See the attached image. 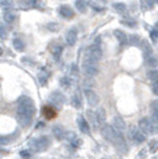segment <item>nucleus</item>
Listing matches in <instances>:
<instances>
[{
    "label": "nucleus",
    "instance_id": "obj_1",
    "mask_svg": "<svg viewBox=\"0 0 158 159\" xmlns=\"http://www.w3.org/2000/svg\"><path fill=\"white\" fill-rule=\"evenodd\" d=\"M35 103L29 96H20L18 99V108H17V120L21 127H27L33 119L35 115Z\"/></svg>",
    "mask_w": 158,
    "mask_h": 159
},
{
    "label": "nucleus",
    "instance_id": "obj_2",
    "mask_svg": "<svg viewBox=\"0 0 158 159\" xmlns=\"http://www.w3.org/2000/svg\"><path fill=\"white\" fill-rule=\"evenodd\" d=\"M101 57H102V50H101L100 45H98V44H93V45H91V47L87 49L85 62L96 63L98 61L101 60Z\"/></svg>",
    "mask_w": 158,
    "mask_h": 159
},
{
    "label": "nucleus",
    "instance_id": "obj_3",
    "mask_svg": "<svg viewBox=\"0 0 158 159\" xmlns=\"http://www.w3.org/2000/svg\"><path fill=\"white\" fill-rule=\"evenodd\" d=\"M139 128H140V132L146 133V134H152L155 132V125L149 118H143L139 120Z\"/></svg>",
    "mask_w": 158,
    "mask_h": 159
},
{
    "label": "nucleus",
    "instance_id": "obj_4",
    "mask_svg": "<svg viewBox=\"0 0 158 159\" xmlns=\"http://www.w3.org/2000/svg\"><path fill=\"white\" fill-rule=\"evenodd\" d=\"M50 146V139L45 137V135H43V137H40L38 139L35 140V143H33V147H35V150L36 151H38V152H43V151H45L46 148Z\"/></svg>",
    "mask_w": 158,
    "mask_h": 159
},
{
    "label": "nucleus",
    "instance_id": "obj_5",
    "mask_svg": "<svg viewBox=\"0 0 158 159\" xmlns=\"http://www.w3.org/2000/svg\"><path fill=\"white\" fill-rule=\"evenodd\" d=\"M85 95H86V99L88 105L92 107H95L99 105L100 99H99V95L95 93L93 89H86L85 90Z\"/></svg>",
    "mask_w": 158,
    "mask_h": 159
},
{
    "label": "nucleus",
    "instance_id": "obj_6",
    "mask_svg": "<svg viewBox=\"0 0 158 159\" xmlns=\"http://www.w3.org/2000/svg\"><path fill=\"white\" fill-rule=\"evenodd\" d=\"M83 73L89 77H94L99 74V68L96 63H89V62H83Z\"/></svg>",
    "mask_w": 158,
    "mask_h": 159
},
{
    "label": "nucleus",
    "instance_id": "obj_7",
    "mask_svg": "<svg viewBox=\"0 0 158 159\" xmlns=\"http://www.w3.org/2000/svg\"><path fill=\"white\" fill-rule=\"evenodd\" d=\"M101 133L104 135V138L106 140H109V141H115V132H114V128L111 125H104L101 128Z\"/></svg>",
    "mask_w": 158,
    "mask_h": 159
},
{
    "label": "nucleus",
    "instance_id": "obj_8",
    "mask_svg": "<svg viewBox=\"0 0 158 159\" xmlns=\"http://www.w3.org/2000/svg\"><path fill=\"white\" fill-rule=\"evenodd\" d=\"M130 135H131L132 140H133L136 144H142V143H144L145 141L144 133H142L134 126H132L131 128H130Z\"/></svg>",
    "mask_w": 158,
    "mask_h": 159
},
{
    "label": "nucleus",
    "instance_id": "obj_9",
    "mask_svg": "<svg viewBox=\"0 0 158 159\" xmlns=\"http://www.w3.org/2000/svg\"><path fill=\"white\" fill-rule=\"evenodd\" d=\"M49 100H50L51 103L56 105V106H62L66 102V98H64V95L61 92H53V93H51L50 96H49Z\"/></svg>",
    "mask_w": 158,
    "mask_h": 159
},
{
    "label": "nucleus",
    "instance_id": "obj_10",
    "mask_svg": "<svg viewBox=\"0 0 158 159\" xmlns=\"http://www.w3.org/2000/svg\"><path fill=\"white\" fill-rule=\"evenodd\" d=\"M86 114H87V118H88L89 126H92L94 129H98L100 127V122H99V119H98L96 113L93 112V111H87Z\"/></svg>",
    "mask_w": 158,
    "mask_h": 159
},
{
    "label": "nucleus",
    "instance_id": "obj_11",
    "mask_svg": "<svg viewBox=\"0 0 158 159\" xmlns=\"http://www.w3.org/2000/svg\"><path fill=\"white\" fill-rule=\"evenodd\" d=\"M113 128L115 129V131H118V132H121L124 133L126 131V124L125 121H124V119L121 118V116H119V115H117V116H114V119H113Z\"/></svg>",
    "mask_w": 158,
    "mask_h": 159
},
{
    "label": "nucleus",
    "instance_id": "obj_12",
    "mask_svg": "<svg viewBox=\"0 0 158 159\" xmlns=\"http://www.w3.org/2000/svg\"><path fill=\"white\" fill-rule=\"evenodd\" d=\"M76 40H77V30L75 29V27H72L70 29L66 34V42L68 45H75V43H76Z\"/></svg>",
    "mask_w": 158,
    "mask_h": 159
},
{
    "label": "nucleus",
    "instance_id": "obj_13",
    "mask_svg": "<svg viewBox=\"0 0 158 159\" xmlns=\"http://www.w3.org/2000/svg\"><path fill=\"white\" fill-rule=\"evenodd\" d=\"M77 125H79V128L81 132L85 133V134H89V132H91V126H89L88 121H87L83 116H79V119H77Z\"/></svg>",
    "mask_w": 158,
    "mask_h": 159
},
{
    "label": "nucleus",
    "instance_id": "obj_14",
    "mask_svg": "<svg viewBox=\"0 0 158 159\" xmlns=\"http://www.w3.org/2000/svg\"><path fill=\"white\" fill-rule=\"evenodd\" d=\"M59 14L66 18V19H69V18H72L74 17V11L72 10V7L68 6V5H62V6L58 8Z\"/></svg>",
    "mask_w": 158,
    "mask_h": 159
},
{
    "label": "nucleus",
    "instance_id": "obj_15",
    "mask_svg": "<svg viewBox=\"0 0 158 159\" xmlns=\"http://www.w3.org/2000/svg\"><path fill=\"white\" fill-rule=\"evenodd\" d=\"M53 135H55V138H56V139H58V140H62L64 137H66V132H64V129L59 126L53 127Z\"/></svg>",
    "mask_w": 158,
    "mask_h": 159
},
{
    "label": "nucleus",
    "instance_id": "obj_16",
    "mask_svg": "<svg viewBox=\"0 0 158 159\" xmlns=\"http://www.w3.org/2000/svg\"><path fill=\"white\" fill-rule=\"evenodd\" d=\"M114 36L117 37V39L121 43V44H124L127 42V36H126V33L124 31H121V30H115L114 31Z\"/></svg>",
    "mask_w": 158,
    "mask_h": 159
},
{
    "label": "nucleus",
    "instance_id": "obj_17",
    "mask_svg": "<svg viewBox=\"0 0 158 159\" xmlns=\"http://www.w3.org/2000/svg\"><path fill=\"white\" fill-rule=\"evenodd\" d=\"M43 114L45 115L48 119H53V118L56 116V111L53 108H51L50 106H46L43 108Z\"/></svg>",
    "mask_w": 158,
    "mask_h": 159
},
{
    "label": "nucleus",
    "instance_id": "obj_18",
    "mask_svg": "<svg viewBox=\"0 0 158 159\" xmlns=\"http://www.w3.org/2000/svg\"><path fill=\"white\" fill-rule=\"evenodd\" d=\"M72 107H75V108H81V107H82V100H81V96H80L77 93L72 95Z\"/></svg>",
    "mask_w": 158,
    "mask_h": 159
},
{
    "label": "nucleus",
    "instance_id": "obj_19",
    "mask_svg": "<svg viewBox=\"0 0 158 159\" xmlns=\"http://www.w3.org/2000/svg\"><path fill=\"white\" fill-rule=\"evenodd\" d=\"M13 47L17 51H23L25 49V44L20 38H14L13 39Z\"/></svg>",
    "mask_w": 158,
    "mask_h": 159
},
{
    "label": "nucleus",
    "instance_id": "obj_20",
    "mask_svg": "<svg viewBox=\"0 0 158 159\" xmlns=\"http://www.w3.org/2000/svg\"><path fill=\"white\" fill-rule=\"evenodd\" d=\"M145 60H146V64H147L149 66H152V68H157L158 66V60L156 58V57H153L152 55L146 56Z\"/></svg>",
    "mask_w": 158,
    "mask_h": 159
},
{
    "label": "nucleus",
    "instance_id": "obj_21",
    "mask_svg": "<svg viewBox=\"0 0 158 159\" xmlns=\"http://www.w3.org/2000/svg\"><path fill=\"white\" fill-rule=\"evenodd\" d=\"M75 6H76V10L81 12V13H85L87 10V5L86 2H85V0H76V2H75Z\"/></svg>",
    "mask_w": 158,
    "mask_h": 159
},
{
    "label": "nucleus",
    "instance_id": "obj_22",
    "mask_svg": "<svg viewBox=\"0 0 158 159\" xmlns=\"http://www.w3.org/2000/svg\"><path fill=\"white\" fill-rule=\"evenodd\" d=\"M113 8L119 12V13H125L126 10H127V7H126L125 4H123V2H115V4H113Z\"/></svg>",
    "mask_w": 158,
    "mask_h": 159
},
{
    "label": "nucleus",
    "instance_id": "obj_23",
    "mask_svg": "<svg viewBox=\"0 0 158 159\" xmlns=\"http://www.w3.org/2000/svg\"><path fill=\"white\" fill-rule=\"evenodd\" d=\"M0 6L2 7L4 10H6V11H10L13 7V2H12V0H1L0 1Z\"/></svg>",
    "mask_w": 158,
    "mask_h": 159
},
{
    "label": "nucleus",
    "instance_id": "obj_24",
    "mask_svg": "<svg viewBox=\"0 0 158 159\" xmlns=\"http://www.w3.org/2000/svg\"><path fill=\"white\" fill-rule=\"evenodd\" d=\"M96 115H98V119H99L100 125H102L106 120V112L104 108H99L98 112H96Z\"/></svg>",
    "mask_w": 158,
    "mask_h": 159
},
{
    "label": "nucleus",
    "instance_id": "obj_25",
    "mask_svg": "<svg viewBox=\"0 0 158 159\" xmlns=\"http://www.w3.org/2000/svg\"><path fill=\"white\" fill-rule=\"evenodd\" d=\"M4 19L6 23H13L14 19H16V16H14L12 12H10V11H5V13H4Z\"/></svg>",
    "mask_w": 158,
    "mask_h": 159
},
{
    "label": "nucleus",
    "instance_id": "obj_26",
    "mask_svg": "<svg viewBox=\"0 0 158 159\" xmlns=\"http://www.w3.org/2000/svg\"><path fill=\"white\" fill-rule=\"evenodd\" d=\"M63 51V48L61 47V45H57V47H55L53 49V57H55V60H58L59 57H61V53Z\"/></svg>",
    "mask_w": 158,
    "mask_h": 159
},
{
    "label": "nucleus",
    "instance_id": "obj_27",
    "mask_svg": "<svg viewBox=\"0 0 158 159\" xmlns=\"http://www.w3.org/2000/svg\"><path fill=\"white\" fill-rule=\"evenodd\" d=\"M59 83H61V86L63 87V88H69L70 84H72V81H70L69 77L64 76V77H62V79L59 80Z\"/></svg>",
    "mask_w": 158,
    "mask_h": 159
},
{
    "label": "nucleus",
    "instance_id": "obj_28",
    "mask_svg": "<svg viewBox=\"0 0 158 159\" xmlns=\"http://www.w3.org/2000/svg\"><path fill=\"white\" fill-rule=\"evenodd\" d=\"M147 77L151 80L152 82H155V81H158V70H156V69H153V70H150V71L147 73Z\"/></svg>",
    "mask_w": 158,
    "mask_h": 159
},
{
    "label": "nucleus",
    "instance_id": "obj_29",
    "mask_svg": "<svg viewBox=\"0 0 158 159\" xmlns=\"http://www.w3.org/2000/svg\"><path fill=\"white\" fill-rule=\"evenodd\" d=\"M143 50H144V52H145V57L152 55V49L150 48V44H149L147 42H145V40L143 42Z\"/></svg>",
    "mask_w": 158,
    "mask_h": 159
},
{
    "label": "nucleus",
    "instance_id": "obj_30",
    "mask_svg": "<svg viewBox=\"0 0 158 159\" xmlns=\"http://www.w3.org/2000/svg\"><path fill=\"white\" fill-rule=\"evenodd\" d=\"M127 40L131 44H133V45H137V44H139V42H140V38H139L138 36H136V34H132V36H130V38H127Z\"/></svg>",
    "mask_w": 158,
    "mask_h": 159
},
{
    "label": "nucleus",
    "instance_id": "obj_31",
    "mask_svg": "<svg viewBox=\"0 0 158 159\" xmlns=\"http://www.w3.org/2000/svg\"><path fill=\"white\" fill-rule=\"evenodd\" d=\"M0 38H2V39L7 38V30L2 24H0Z\"/></svg>",
    "mask_w": 158,
    "mask_h": 159
},
{
    "label": "nucleus",
    "instance_id": "obj_32",
    "mask_svg": "<svg viewBox=\"0 0 158 159\" xmlns=\"http://www.w3.org/2000/svg\"><path fill=\"white\" fill-rule=\"evenodd\" d=\"M157 150H158V141L157 140H152L151 143H150V151L152 153H155Z\"/></svg>",
    "mask_w": 158,
    "mask_h": 159
},
{
    "label": "nucleus",
    "instance_id": "obj_33",
    "mask_svg": "<svg viewBox=\"0 0 158 159\" xmlns=\"http://www.w3.org/2000/svg\"><path fill=\"white\" fill-rule=\"evenodd\" d=\"M48 29L50 30V31H58L59 29V25L57 24V23H50V24H48Z\"/></svg>",
    "mask_w": 158,
    "mask_h": 159
},
{
    "label": "nucleus",
    "instance_id": "obj_34",
    "mask_svg": "<svg viewBox=\"0 0 158 159\" xmlns=\"http://www.w3.org/2000/svg\"><path fill=\"white\" fill-rule=\"evenodd\" d=\"M10 143V138L4 137V135H0V145H6Z\"/></svg>",
    "mask_w": 158,
    "mask_h": 159
},
{
    "label": "nucleus",
    "instance_id": "obj_35",
    "mask_svg": "<svg viewBox=\"0 0 158 159\" xmlns=\"http://www.w3.org/2000/svg\"><path fill=\"white\" fill-rule=\"evenodd\" d=\"M150 36H151V38L153 40H157L158 39V31H157V30H153V31H151Z\"/></svg>",
    "mask_w": 158,
    "mask_h": 159
},
{
    "label": "nucleus",
    "instance_id": "obj_36",
    "mask_svg": "<svg viewBox=\"0 0 158 159\" xmlns=\"http://www.w3.org/2000/svg\"><path fill=\"white\" fill-rule=\"evenodd\" d=\"M38 79H40V82L44 86L46 83V80H48V76H44V75H40L38 76Z\"/></svg>",
    "mask_w": 158,
    "mask_h": 159
},
{
    "label": "nucleus",
    "instance_id": "obj_37",
    "mask_svg": "<svg viewBox=\"0 0 158 159\" xmlns=\"http://www.w3.org/2000/svg\"><path fill=\"white\" fill-rule=\"evenodd\" d=\"M152 90L155 94H158V81H155L152 83Z\"/></svg>",
    "mask_w": 158,
    "mask_h": 159
},
{
    "label": "nucleus",
    "instance_id": "obj_38",
    "mask_svg": "<svg viewBox=\"0 0 158 159\" xmlns=\"http://www.w3.org/2000/svg\"><path fill=\"white\" fill-rule=\"evenodd\" d=\"M153 4H155L153 0H145V5H146L147 8H152V7H153Z\"/></svg>",
    "mask_w": 158,
    "mask_h": 159
},
{
    "label": "nucleus",
    "instance_id": "obj_39",
    "mask_svg": "<svg viewBox=\"0 0 158 159\" xmlns=\"http://www.w3.org/2000/svg\"><path fill=\"white\" fill-rule=\"evenodd\" d=\"M121 23L125 24V25H128V26H134V23H133V21H128V20L126 21V20H123Z\"/></svg>",
    "mask_w": 158,
    "mask_h": 159
},
{
    "label": "nucleus",
    "instance_id": "obj_40",
    "mask_svg": "<svg viewBox=\"0 0 158 159\" xmlns=\"http://www.w3.org/2000/svg\"><path fill=\"white\" fill-rule=\"evenodd\" d=\"M20 154H21L24 158H27V157H30V153L27 152V151H21V152H20Z\"/></svg>",
    "mask_w": 158,
    "mask_h": 159
},
{
    "label": "nucleus",
    "instance_id": "obj_41",
    "mask_svg": "<svg viewBox=\"0 0 158 159\" xmlns=\"http://www.w3.org/2000/svg\"><path fill=\"white\" fill-rule=\"evenodd\" d=\"M38 1H40V0H27V2H30V4H36V2H38Z\"/></svg>",
    "mask_w": 158,
    "mask_h": 159
},
{
    "label": "nucleus",
    "instance_id": "obj_42",
    "mask_svg": "<svg viewBox=\"0 0 158 159\" xmlns=\"http://www.w3.org/2000/svg\"><path fill=\"white\" fill-rule=\"evenodd\" d=\"M155 30H157V31H158V21L155 24Z\"/></svg>",
    "mask_w": 158,
    "mask_h": 159
},
{
    "label": "nucleus",
    "instance_id": "obj_43",
    "mask_svg": "<svg viewBox=\"0 0 158 159\" xmlns=\"http://www.w3.org/2000/svg\"><path fill=\"white\" fill-rule=\"evenodd\" d=\"M0 55H2V48L0 47Z\"/></svg>",
    "mask_w": 158,
    "mask_h": 159
},
{
    "label": "nucleus",
    "instance_id": "obj_44",
    "mask_svg": "<svg viewBox=\"0 0 158 159\" xmlns=\"http://www.w3.org/2000/svg\"><path fill=\"white\" fill-rule=\"evenodd\" d=\"M153 1H155V2H157V4H158V0H153Z\"/></svg>",
    "mask_w": 158,
    "mask_h": 159
}]
</instances>
